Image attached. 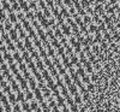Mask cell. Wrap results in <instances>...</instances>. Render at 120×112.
<instances>
[{
  "label": "cell",
  "mask_w": 120,
  "mask_h": 112,
  "mask_svg": "<svg viewBox=\"0 0 120 112\" xmlns=\"http://www.w3.org/2000/svg\"><path fill=\"white\" fill-rule=\"evenodd\" d=\"M10 86L12 87V90H13V92H16V93H18V92H21V86L18 84V82H17L16 80H13L12 82L10 83Z\"/></svg>",
  "instance_id": "8992f818"
},
{
  "label": "cell",
  "mask_w": 120,
  "mask_h": 112,
  "mask_svg": "<svg viewBox=\"0 0 120 112\" xmlns=\"http://www.w3.org/2000/svg\"><path fill=\"white\" fill-rule=\"evenodd\" d=\"M60 93H61V95H63L65 99L71 95V94H70V92H68V88H66V86H64V87L60 88Z\"/></svg>",
  "instance_id": "30bf717a"
},
{
  "label": "cell",
  "mask_w": 120,
  "mask_h": 112,
  "mask_svg": "<svg viewBox=\"0 0 120 112\" xmlns=\"http://www.w3.org/2000/svg\"><path fill=\"white\" fill-rule=\"evenodd\" d=\"M52 93H53V96H55V98H58V96H60V95H61V93H60V89H59V87L55 84L52 89Z\"/></svg>",
  "instance_id": "9a60e30c"
},
{
  "label": "cell",
  "mask_w": 120,
  "mask_h": 112,
  "mask_svg": "<svg viewBox=\"0 0 120 112\" xmlns=\"http://www.w3.org/2000/svg\"><path fill=\"white\" fill-rule=\"evenodd\" d=\"M90 78H91V82H93V83H97L101 77H100V75H98L97 72H94V74L90 75Z\"/></svg>",
  "instance_id": "e0dca14e"
},
{
  "label": "cell",
  "mask_w": 120,
  "mask_h": 112,
  "mask_svg": "<svg viewBox=\"0 0 120 112\" xmlns=\"http://www.w3.org/2000/svg\"><path fill=\"white\" fill-rule=\"evenodd\" d=\"M76 74L81 77V78H83L84 76H86V70H85L84 68H79V69L76 70Z\"/></svg>",
  "instance_id": "4fadbf2b"
},
{
  "label": "cell",
  "mask_w": 120,
  "mask_h": 112,
  "mask_svg": "<svg viewBox=\"0 0 120 112\" xmlns=\"http://www.w3.org/2000/svg\"><path fill=\"white\" fill-rule=\"evenodd\" d=\"M56 104H58V106H59L60 108L66 107V99H65L63 95L58 96V98H56Z\"/></svg>",
  "instance_id": "7a4b0ae2"
},
{
  "label": "cell",
  "mask_w": 120,
  "mask_h": 112,
  "mask_svg": "<svg viewBox=\"0 0 120 112\" xmlns=\"http://www.w3.org/2000/svg\"><path fill=\"white\" fill-rule=\"evenodd\" d=\"M21 112H22V111H21Z\"/></svg>",
  "instance_id": "f35d334b"
},
{
  "label": "cell",
  "mask_w": 120,
  "mask_h": 112,
  "mask_svg": "<svg viewBox=\"0 0 120 112\" xmlns=\"http://www.w3.org/2000/svg\"><path fill=\"white\" fill-rule=\"evenodd\" d=\"M18 68H19V70H21V72H22V74L25 72V71H28V64H25V63L18 64Z\"/></svg>",
  "instance_id": "7402d4cb"
},
{
  "label": "cell",
  "mask_w": 120,
  "mask_h": 112,
  "mask_svg": "<svg viewBox=\"0 0 120 112\" xmlns=\"http://www.w3.org/2000/svg\"><path fill=\"white\" fill-rule=\"evenodd\" d=\"M77 84H75V83H72L71 86H68L67 88H68V92H70V94H71V95H77L78 94V89H77Z\"/></svg>",
  "instance_id": "277c9868"
},
{
  "label": "cell",
  "mask_w": 120,
  "mask_h": 112,
  "mask_svg": "<svg viewBox=\"0 0 120 112\" xmlns=\"http://www.w3.org/2000/svg\"><path fill=\"white\" fill-rule=\"evenodd\" d=\"M46 83H47V87H48L49 89H52V88H53V87H54V86L56 84V83L54 82V78H52V80H49L48 82H46Z\"/></svg>",
  "instance_id": "83f0119b"
},
{
  "label": "cell",
  "mask_w": 120,
  "mask_h": 112,
  "mask_svg": "<svg viewBox=\"0 0 120 112\" xmlns=\"http://www.w3.org/2000/svg\"><path fill=\"white\" fill-rule=\"evenodd\" d=\"M8 100H10V104H12V106L16 105V104H18L17 95H15V93H10V94H8Z\"/></svg>",
  "instance_id": "9c48e42d"
},
{
  "label": "cell",
  "mask_w": 120,
  "mask_h": 112,
  "mask_svg": "<svg viewBox=\"0 0 120 112\" xmlns=\"http://www.w3.org/2000/svg\"><path fill=\"white\" fill-rule=\"evenodd\" d=\"M47 112H52V111H51V110H48V111H47Z\"/></svg>",
  "instance_id": "74e56055"
},
{
  "label": "cell",
  "mask_w": 120,
  "mask_h": 112,
  "mask_svg": "<svg viewBox=\"0 0 120 112\" xmlns=\"http://www.w3.org/2000/svg\"><path fill=\"white\" fill-rule=\"evenodd\" d=\"M86 108H88L86 106H82V105H81V108H79V112H86Z\"/></svg>",
  "instance_id": "836d02e7"
},
{
  "label": "cell",
  "mask_w": 120,
  "mask_h": 112,
  "mask_svg": "<svg viewBox=\"0 0 120 112\" xmlns=\"http://www.w3.org/2000/svg\"><path fill=\"white\" fill-rule=\"evenodd\" d=\"M25 93V99H26V101H33L34 100V92H31V90H26V92H24Z\"/></svg>",
  "instance_id": "5bb4252c"
},
{
  "label": "cell",
  "mask_w": 120,
  "mask_h": 112,
  "mask_svg": "<svg viewBox=\"0 0 120 112\" xmlns=\"http://www.w3.org/2000/svg\"><path fill=\"white\" fill-rule=\"evenodd\" d=\"M73 99H75V103H76L77 105H82V103H83V98H82V95H81V94L75 95V96H73Z\"/></svg>",
  "instance_id": "ffe728a7"
},
{
  "label": "cell",
  "mask_w": 120,
  "mask_h": 112,
  "mask_svg": "<svg viewBox=\"0 0 120 112\" xmlns=\"http://www.w3.org/2000/svg\"><path fill=\"white\" fill-rule=\"evenodd\" d=\"M95 84L93 83V82H90L89 84H86V89H88V92H90V93H94L95 92Z\"/></svg>",
  "instance_id": "d4e9b609"
},
{
  "label": "cell",
  "mask_w": 120,
  "mask_h": 112,
  "mask_svg": "<svg viewBox=\"0 0 120 112\" xmlns=\"http://www.w3.org/2000/svg\"><path fill=\"white\" fill-rule=\"evenodd\" d=\"M90 92H86V93H84L83 95H82V98H83V103H88V101H90Z\"/></svg>",
  "instance_id": "603a6c76"
},
{
  "label": "cell",
  "mask_w": 120,
  "mask_h": 112,
  "mask_svg": "<svg viewBox=\"0 0 120 112\" xmlns=\"http://www.w3.org/2000/svg\"><path fill=\"white\" fill-rule=\"evenodd\" d=\"M36 66H37V69L40 70V71H43L45 69H46V65H45V63H43V60L42 59H38V60H36Z\"/></svg>",
  "instance_id": "8fae6325"
},
{
  "label": "cell",
  "mask_w": 120,
  "mask_h": 112,
  "mask_svg": "<svg viewBox=\"0 0 120 112\" xmlns=\"http://www.w3.org/2000/svg\"><path fill=\"white\" fill-rule=\"evenodd\" d=\"M42 72V76H43V80L46 81V82H48L49 80H52V75H51V72H49V70H47V69H45L43 71H41Z\"/></svg>",
  "instance_id": "52a82bcc"
},
{
  "label": "cell",
  "mask_w": 120,
  "mask_h": 112,
  "mask_svg": "<svg viewBox=\"0 0 120 112\" xmlns=\"http://www.w3.org/2000/svg\"><path fill=\"white\" fill-rule=\"evenodd\" d=\"M48 101H49V107L51 108H54L55 106H58V104H56V100L53 98V96H51L48 99Z\"/></svg>",
  "instance_id": "44dd1931"
},
{
  "label": "cell",
  "mask_w": 120,
  "mask_h": 112,
  "mask_svg": "<svg viewBox=\"0 0 120 112\" xmlns=\"http://www.w3.org/2000/svg\"><path fill=\"white\" fill-rule=\"evenodd\" d=\"M86 92H88V89L85 88L84 83H82L81 86H79V94H81V95H83L84 93H86Z\"/></svg>",
  "instance_id": "4316f807"
},
{
  "label": "cell",
  "mask_w": 120,
  "mask_h": 112,
  "mask_svg": "<svg viewBox=\"0 0 120 112\" xmlns=\"http://www.w3.org/2000/svg\"><path fill=\"white\" fill-rule=\"evenodd\" d=\"M63 80H64V82H65V84H66L67 87H68V86H71L72 82H73L72 78H71V76H70L68 74H66L65 76H63Z\"/></svg>",
  "instance_id": "7c38bea8"
},
{
  "label": "cell",
  "mask_w": 120,
  "mask_h": 112,
  "mask_svg": "<svg viewBox=\"0 0 120 112\" xmlns=\"http://www.w3.org/2000/svg\"><path fill=\"white\" fill-rule=\"evenodd\" d=\"M59 108H60V107H59V106H55V107H54V108H53V112H61V111H60V110H59Z\"/></svg>",
  "instance_id": "e575fe53"
},
{
  "label": "cell",
  "mask_w": 120,
  "mask_h": 112,
  "mask_svg": "<svg viewBox=\"0 0 120 112\" xmlns=\"http://www.w3.org/2000/svg\"><path fill=\"white\" fill-rule=\"evenodd\" d=\"M61 112H71V110H70V108H67V107H64Z\"/></svg>",
  "instance_id": "d590c367"
},
{
  "label": "cell",
  "mask_w": 120,
  "mask_h": 112,
  "mask_svg": "<svg viewBox=\"0 0 120 112\" xmlns=\"http://www.w3.org/2000/svg\"><path fill=\"white\" fill-rule=\"evenodd\" d=\"M22 111V106H19L18 104L13 105V112H21Z\"/></svg>",
  "instance_id": "4dcf8cb0"
},
{
  "label": "cell",
  "mask_w": 120,
  "mask_h": 112,
  "mask_svg": "<svg viewBox=\"0 0 120 112\" xmlns=\"http://www.w3.org/2000/svg\"><path fill=\"white\" fill-rule=\"evenodd\" d=\"M70 110H71V112H79V108H78V106H77V104H75V105H72L71 107H70Z\"/></svg>",
  "instance_id": "d6a6232c"
},
{
  "label": "cell",
  "mask_w": 120,
  "mask_h": 112,
  "mask_svg": "<svg viewBox=\"0 0 120 112\" xmlns=\"http://www.w3.org/2000/svg\"><path fill=\"white\" fill-rule=\"evenodd\" d=\"M42 93H43V96L47 98V99H49V98L52 96V90L49 89L48 87H46L45 89H42Z\"/></svg>",
  "instance_id": "2e32d148"
},
{
  "label": "cell",
  "mask_w": 120,
  "mask_h": 112,
  "mask_svg": "<svg viewBox=\"0 0 120 112\" xmlns=\"http://www.w3.org/2000/svg\"><path fill=\"white\" fill-rule=\"evenodd\" d=\"M23 76H24V78H25L26 81H29L30 78L33 77V76H31V72H30V71H25V72H23Z\"/></svg>",
  "instance_id": "f1b7e54d"
},
{
  "label": "cell",
  "mask_w": 120,
  "mask_h": 112,
  "mask_svg": "<svg viewBox=\"0 0 120 112\" xmlns=\"http://www.w3.org/2000/svg\"><path fill=\"white\" fill-rule=\"evenodd\" d=\"M34 94H35V98H36V100L38 101L40 104H41V103H43V101H45L43 93H42V90L40 89V88H37V89H35V90H34Z\"/></svg>",
  "instance_id": "6da1fadb"
},
{
  "label": "cell",
  "mask_w": 120,
  "mask_h": 112,
  "mask_svg": "<svg viewBox=\"0 0 120 112\" xmlns=\"http://www.w3.org/2000/svg\"><path fill=\"white\" fill-rule=\"evenodd\" d=\"M47 86H46V83H45V81H42V82H38V84H37V88H40V89H45Z\"/></svg>",
  "instance_id": "1f68e13d"
},
{
  "label": "cell",
  "mask_w": 120,
  "mask_h": 112,
  "mask_svg": "<svg viewBox=\"0 0 120 112\" xmlns=\"http://www.w3.org/2000/svg\"><path fill=\"white\" fill-rule=\"evenodd\" d=\"M30 107H31V111H37L40 107H38V101H35V100H33V101H30Z\"/></svg>",
  "instance_id": "ac0fdd59"
},
{
  "label": "cell",
  "mask_w": 120,
  "mask_h": 112,
  "mask_svg": "<svg viewBox=\"0 0 120 112\" xmlns=\"http://www.w3.org/2000/svg\"><path fill=\"white\" fill-rule=\"evenodd\" d=\"M37 84H38V82H36V78L34 76L29 80V87H30V89H31V90L37 89Z\"/></svg>",
  "instance_id": "3957f363"
},
{
  "label": "cell",
  "mask_w": 120,
  "mask_h": 112,
  "mask_svg": "<svg viewBox=\"0 0 120 112\" xmlns=\"http://www.w3.org/2000/svg\"><path fill=\"white\" fill-rule=\"evenodd\" d=\"M1 92H4L5 94H7V95H8L10 93H12V87H11V86H6L4 89H1Z\"/></svg>",
  "instance_id": "484cf974"
},
{
  "label": "cell",
  "mask_w": 120,
  "mask_h": 112,
  "mask_svg": "<svg viewBox=\"0 0 120 112\" xmlns=\"http://www.w3.org/2000/svg\"><path fill=\"white\" fill-rule=\"evenodd\" d=\"M6 86H8L7 84V81H6V78L4 76H1V89H4Z\"/></svg>",
  "instance_id": "f546056e"
},
{
  "label": "cell",
  "mask_w": 120,
  "mask_h": 112,
  "mask_svg": "<svg viewBox=\"0 0 120 112\" xmlns=\"http://www.w3.org/2000/svg\"><path fill=\"white\" fill-rule=\"evenodd\" d=\"M22 110L25 111V112H33V111H31V107H30V105L26 103V100L24 101V103H22Z\"/></svg>",
  "instance_id": "d6986e66"
},
{
  "label": "cell",
  "mask_w": 120,
  "mask_h": 112,
  "mask_svg": "<svg viewBox=\"0 0 120 112\" xmlns=\"http://www.w3.org/2000/svg\"><path fill=\"white\" fill-rule=\"evenodd\" d=\"M66 104H67L70 107H71L72 105H75V104H76V103H75V99H73L71 95H70L68 98H66Z\"/></svg>",
  "instance_id": "cb8c5ba5"
},
{
  "label": "cell",
  "mask_w": 120,
  "mask_h": 112,
  "mask_svg": "<svg viewBox=\"0 0 120 112\" xmlns=\"http://www.w3.org/2000/svg\"><path fill=\"white\" fill-rule=\"evenodd\" d=\"M17 95V101H18V103H24V101L26 100L25 99V93H23V92H18V93L16 94Z\"/></svg>",
  "instance_id": "ba28073f"
},
{
  "label": "cell",
  "mask_w": 120,
  "mask_h": 112,
  "mask_svg": "<svg viewBox=\"0 0 120 112\" xmlns=\"http://www.w3.org/2000/svg\"><path fill=\"white\" fill-rule=\"evenodd\" d=\"M36 112H43V111H42V108H38V110H37Z\"/></svg>",
  "instance_id": "8d00e7d4"
},
{
  "label": "cell",
  "mask_w": 120,
  "mask_h": 112,
  "mask_svg": "<svg viewBox=\"0 0 120 112\" xmlns=\"http://www.w3.org/2000/svg\"><path fill=\"white\" fill-rule=\"evenodd\" d=\"M19 86H21V89H23V90H29L30 89V87H29V81H26L25 78H23L21 82H19Z\"/></svg>",
  "instance_id": "5b68a950"
}]
</instances>
